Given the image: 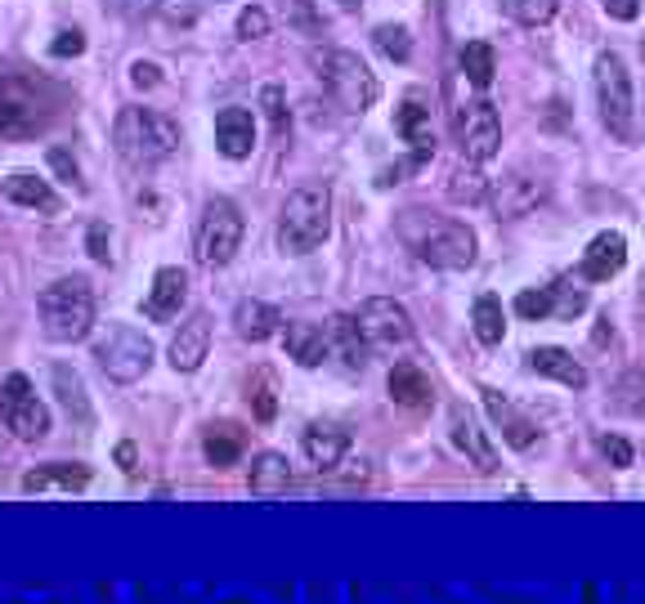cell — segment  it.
Wrapping results in <instances>:
<instances>
[{
  "instance_id": "obj_1",
  "label": "cell",
  "mask_w": 645,
  "mask_h": 604,
  "mask_svg": "<svg viewBox=\"0 0 645 604\" xmlns=\"http://www.w3.org/2000/svg\"><path fill=\"white\" fill-rule=\"evenodd\" d=\"M404 246L430 268H471L475 264V233L458 220H439L426 211H404L400 220Z\"/></svg>"
},
{
  "instance_id": "obj_2",
  "label": "cell",
  "mask_w": 645,
  "mask_h": 604,
  "mask_svg": "<svg viewBox=\"0 0 645 604\" xmlns=\"http://www.w3.org/2000/svg\"><path fill=\"white\" fill-rule=\"evenodd\" d=\"M95 327V287L73 274V278H58L41 292V331L45 341L54 345H73L86 341Z\"/></svg>"
},
{
  "instance_id": "obj_3",
  "label": "cell",
  "mask_w": 645,
  "mask_h": 604,
  "mask_svg": "<svg viewBox=\"0 0 645 604\" xmlns=\"http://www.w3.org/2000/svg\"><path fill=\"white\" fill-rule=\"evenodd\" d=\"M112 144L135 171H144V166L166 162L179 149V125L153 108H121L117 125H112Z\"/></svg>"
},
{
  "instance_id": "obj_4",
  "label": "cell",
  "mask_w": 645,
  "mask_h": 604,
  "mask_svg": "<svg viewBox=\"0 0 645 604\" xmlns=\"http://www.w3.org/2000/svg\"><path fill=\"white\" fill-rule=\"evenodd\" d=\"M332 233V193L322 184H305L283 201L278 216V246L287 255H309Z\"/></svg>"
},
{
  "instance_id": "obj_5",
  "label": "cell",
  "mask_w": 645,
  "mask_h": 604,
  "mask_svg": "<svg viewBox=\"0 0 645 604\" xmlns=\"http://www.w3.org/2000/svg\"><path fill=\"white\" fill-rule=\"evenodd\" d=\"M597 103H601L605 130L614 140L632 144L636 140V95H632V73L619 54L597 58Z\"/></svg>"
},
{
  "instance_id": "obj_6",
  "label": "cell",
  "mask_w": 645,
  "mask_h": 604,
  "mask_svg": "<svg viewBox=\"0 0 645 604\" xmlns=\"http://www.w3.org/2000/svg\"><path fill=\"white\" fill-rule=\"evenodd\" d=\"M95 359H99V367H103L108 381L131 385V381H140L153 367V341H149L144 331L117 322V327H108L103 341L95 345Z\"/></svg>"
},
{
  "instance_id": "obj_7",
  "label": "cell",
  "mask_w": 645,
  "mask_h": 604,
  "mask_svg": "<svg viewBox=\"0 0 645 604\" xmlns=\"http://www.w3.org/2000/svg\"><path fill=\"white\" fill-rule=\"evenodd\" d=\"M318 73H322V81H328V90L341 99V108H350V112L372 108L376 95H381L376 77L368 73V63L359 54H350V50H328L318 58Z\"/></svg>"
},
{
  "instance_id": "obj_8",
  "label": "cell",
  "mask_w": 645,
  "mask_h": 604,
  "mask_svg": "<svg viewBox=\"0 0 645 604\" xmlns=\"http://www.w3.org/2000/svg\"><path fill=\"white\" fill-rule=\"evenodd\" d=\"M45 121L50 112L36 99V86L0 73V140H32L36 130H45Z\"/></svg>"
},
{
  "instance_id": "obj_9",
  "label": "cell",
  "mask_w": 645,
  "mask_h": 604,
  "mask_svg": "<svg viewBox=\"0 0 645 604\" xmlns=\"http://www.w3.org/2000/svg\"><path fill=\"white\" fill-rule=\"evenodd\" d=\"M238 246H242V211L229 197H211L203 211V224H198V260L220 268L238 255Z\"/></svg>"
},
{
  "instance_id": "obj_10",
  "label": "cell",
  "mask_w": 645,
  "mask_h": 604,
  "mask_svg": "<svg viewBox=\"0 0 645 604\" xmlns=\"http://www.w3.org/2000/svg\"><path fill=\"white\" fill-rule=\"evenodd\" d=\"M354 327H359V336L368 341V350H400V345L413 341V318H408V309H404L400 300H391V296L363 300L359 314H354Z\"/></svg>"
},
{
  "instance_id": "obj_11",
  "label": "cell",
  "mask_w": 645,
  "mask_h": 604,
  "mask_svg": "<svg viewBox=\"0 0 645 604\" xmlns=\"http://www.w3.org/2000/svg\"><path fill=\"white\" fill-rule=\"evenodd\" d=\"M0 413H6L10 430L23 443H41L50 435V413H45V403L32 394V381L23 372H10L6 381H0Z\"/></svg>"
},
{
  "instance_id": "obj_12",
  "label": "cell",
  "mask_w": 645,
  "mask_h": 604,
  "mask_svg": "<svg viewBox=\"0 0 645 604\" xmlns=\"http://www.w3.org/2000/svg\"><path fill=\"white\" fill-rule=\"evenodd\" d=\"M458 134H462V153H467V162H489L493 153H498V144H502V121H498V108L489 103V99H475V103H467L462 108V117H458Z\"/></svg>"
},
{
  "instance_id": "obj_13",
  "label": "cell",
  "mask_w": 645,
  "mask_h": 604,
  "mask_svg": "<svg viewBox=\"0 0 645 604\" xmlns=\"http://www.w3.org/2000/svg\"><path fill=\"white\" fill-rule=\"evenodd\" d=\"M493 211H498V220H521V216H529L538 201L547 197V184L538 179V175H525V171H511V175H502L498 184H493Z\"/></svg>"
},
{
  "instance_id": "obj_14",
  "label": "cell",
  "mask_w": 645,
  "mask_h": 604,
  "mask_svg": "<svg viewBox=\"0 0 645 604\" xmlns=\"http://www.w3.org/2000/svg\"><path fill=\"white\" fill-rule=\"evenodd\" d=\"M207 350H211V314H193L188 322H179L175 341H171V367L175 372H198Z\"/></svg>"
},
{
  "instance_id": "obj_15",
  "label": "cell",
  "mask_w": 645,
  "mask_h": 604,
  "mask_svg": "<svg viewBox=\"0 0 645 604\" xmlns=\"http://www.w3.org/2000/svg\"><path fill=\"white\" fill-rule=\"evenodd\" d=\"M184 300H188V274H184V268H175V264H166V268H157V274H153V292H149L144 314L153 322H171V318H179Z\"/></svg>"
},
{
  "instance_id": "obj_16",
  "label": "cell",
  "mask_w": 645,
  "mask_h": 604,
  "mask_svg": "<svg viewBox=\"0 0 645 604\" xmlns=\"http://www.w3.org/2000/svg\"><path fill=\"white\" fill-rule=\"evenodd\" d=\"M627 264V242H623V233H597L592 242H588V251H583V274L588 283H610L619 268Z\"/></svg>"
},
{
  "instance_id": "obj_17",
  "label": "cell",
  "mask_w": 645,
  "mask_h": 604,
  "mask_svg": "<svg viewBox=\"0 0 645 604\" xmlns=\"http://www.w3.org/2000/svg\"><path fill=\"white\" fill-rule=\"evenodd\" d=\"M216 149L229 157V162H242L251 157L255 149V117L247 108H225L216 117Z\"/></svg>"
},
{
  "instance_id": "obj_18",
  "label": "cell",
  "mask_w": 645,
  "mask_h": 604,
  "mask_svg": "<svg viewBox=\"0 0 645 604\" xmlns=\"http://www.w3.org/2000/svg\"><path fill=\"white\" fill-rule=\"evenodd\" d=\"M81 493L90 488V465H68V461H50V465H36L23 475V493Z\"/></svg>"
},
{
  "instance_id": "obj_19",
  "label": "cell",
  "mask_w": 645,
  "mask_h": 604,
  "mask_svg": "<svg viewBox=\"0 0 645 604\" xmlns=\"http://www.w3.org/2000/svg\"><path fill=\"white\" fill-rule=\"evenodd\" d=\"M283 345L300 367H318L332 359V341H328V327H314V322H287L283 331Z\"/></svg>"
},
{
  "instance_id": "obj_20",
  "label": "cell",
  "mask_w": 645,
  "mask_h": 604,
  "mask_svg": "<svg viewBox=\"0 0 645 604\" xmlns=\"http://www.w3.org/2000/svg\"><path fill=\"white\" fill-rule=\"evenodd\" d=\"M395 125H400V134H404V144H413V157L417 162H426L430 153H435V130H430V108L413 95V99H404L400 103V112H395Z\"/></svg>"
},
{
  "instance_id": "obj_21",
  "label": "cell",
  "mask_w": 645,
  "mask_h": 604,
  "mask_svg": "<svg viewBox=\"0 0 645 604\" xmlns=\"http://www.w3.org/2000/svg\"><path fill=\"white\" fill-rule=\"evenodd\" d=\"M391 398L400 403V408H413V413H422V408H430L435 403V389H430V376L417 367V363H395L391 367Z\"/></svg>"
},
{
  "instance_id": "obj_22",
  "label": "cell",
  "mask_w": 645,
  "mask_h": 604,
  "mask_svg": "<svg viewBox=\"0 0 645 604\" xmlns=\"http://www.w3.org/2000/svg\"><path fill=\"white\" fill-rule=\"evenodd\" d=\"M300 448H305V457H309L318 470H332V465H341V457H346V448H350V435H346L341 426H332V421H318V426L305 430Z\"/></svg>"
},
{
  "instance_id": "obj_23",
  "label": "cell",
  "mask_w": 645,
  "mask_h": 604,
  "mask_svg": "<svg viewBox=\"0 0 645 604\" xmlns=\"http://www.w3.org/2000/svg\"><path fill=\"white\" fill-rule=\"evenodd\" d=\"M529 367H534L538 376H551V381L569 385V389H583V385H588V367L578 363L569 350H560V345H538V350L529 354Z\"/></svg>"
},
{
  "instance_id": "obj_24",
  "label": "cell",
  "mask_w": 645,
  "mask_h": 604,
  "mask_svg": "<svg viewBox=\"0 0 645 604\" xmlns=\"http://www.w3.org/2000/svg\"><path fill=\"white\" fill-rule=\"evenodd\" d=\"M278 322H283V314L265 300H238V309H233V331L242 336V341H255V345L270 341V336L278 331Z\"/></svg>"
},
{
  "instance_id": "obj_25",
  "label": "cell",
  "mask_w": 645,
  "mask_h": 604,
  "mask_svg": "<svg viewBox=\"0 0 645 604\" xmlns=\"http://www.w3.org/2000/svg\"><path fill=\"white\" fill-rule=\"evenodd\" d=\"M0 193H6L14 207H28V211H58V193L50 188V179H36V175H28V171H19V175H10L6 184H0Z\"/></svg>"
},
{
  "instance_id": "obj_26",
  "label": "cell",
  "mask_w": 645,
  "mask_h": 604,
  "mask_svg": "<svg viewBox=\"0 0 645 604\" xmlns=\"http://www.w3.org/2000/svg\"><path fill=\"white\" fill-rule=\"evenodd\" d=\"M484 408H489V417L502 426V439H506L511 448H529V443L538 439L534 421H529V417H521V413H515L506 398H498L493 389H484Z\"/></svg>"
},
{
  "instance_id": "obj_27",
  "label": "cell",
  "mask_w": 645,
  "mask_h": 604,
  "mask_svg": "<svg viewBox=\"0 0 645 604\" xmlns=\"http://www.w3.org/2000/svg\"><path fill=\"white\" fill-rule=\"evenodd\" d=\"M453 443L484 470V475H493L498 470V452H493V443H489V435L475 426V417H467V413H458L453 417Z\"/></svg>"
},
{
  "instance_id": "obj_28",
  "label": "cell",
  "mask_w": 645,
  "mask_h": 604,
  "mask_svg": "<svg viewBox=\"0 0 645 604\" xmlns=\"http://www.w3.org/2000/svg\"><path fill=\"white\" fill-rule=\"evenodd\" d=\"M242 448H247V435H242V426H233V421H216L207 435H203V452H207V461L211 465H233L238 457H242Z\"/></svg>"
},
{
  "instance_id": "obj_29",
  "label": "cell",
  "mask_w": 645,
  "mask_h": 604,
  "mask_svg": "<svg viewBox=\"0 0 645 604\" xmlns=\"http://www.w3.org/2000/svg\"><path fill=\"white\" fill-rule=\"evenodd\" d=\"M287 484H292V465L283 452H261L251 461V493L270 497V493H287Z\"/></svg>"
},
{
  "instance_id": "obj_30",
  "label": "cell",
  "mask_w": 645,
  "mask_h": 604,
  "mask_svg": "<svg viewBox=\"0 0 645 604\" xmlns=\"http://www.w3.org/2000/svg\"><path fill=\"white\" fill-rule=\"evenodd\" d=\"M328 341H332V354L354 372V367H363V354H368V341L359 336V327H354V318H332L328 322Z\"/></svg>"
},
{
  "instance_id": "obj_31",
  "label": "cell",
  "mask_w": 645,
  "mask_h": 604,
  "mask_svg": "<svg viewBox=\"0 0 645 604\" xmlns=\"http://www.w3.org/2000/svg\"><path fill=\"white\" fill-rule=\"evenodd\" d=\"M471 327H475V336H480V345H502V336H506L502 300H498V296H480L475 309H471Z\"/></svg>"
},
{
  "instance_id": "obj_32",
  "label": "cell",
  "mask_w": 645,
  "mask_h": 604,
  "mask_svg": "<svg viewBox=\"0 0 645 604\" xmlns=\"http://www.w3.org/2000/svg\"><path fill=\"white\" fill-rule=\"evenodd\" d=\"M493 73H498L493 45H484V41L462 45V77H467L475 90H489V86H493Z\"/></svg>"
},
{
  "instance_id": "obj_33",
  "label": "cell",
  "mask_w": 645,
  "mask_h": 604,
  "mask_svg": "<svg viewBox=\"0 0 645 604\" xmlns=\"http://www.w3.org/2000/svg\"><path fill=\"white\" fill-rule=\"evenodd\" d=\"M54 389H58V403L68 408V417L77 421H90V403H86V385L73 367H54Z\"/></svg>"
},
{
  "instance_id": "obj_34",
  "label": "cell",
  "mask_w": 645,
  "mask_h": 604,
  "mask_svg": "<svg viewBox=\"0 0 645 604\" xmlns=\"http://www.w3.org/2000/svg\"><path fill=\"white\" fill-rule=\"evenodd\" d=\"M502 6H506V14H511L515 23H525V28H543V23H551V19H556L560 0H502Z\"/></svg>"
},
{
  "instance_id": "obj_35",
  "label": "cell",
  "mask_w": 645,
  "mask_h": 604,
  "mask_svg": "<svg viewBox=\"0 0 645 604\" xmlns=\"http://www.w3.org/2000/svg\"><path fill=\"white\" fill-rule=\"evenodd\" d=\"M448 197H453V201H467V207H475V201L489 197V184H484V175L475 171V162L462 166V171H453V179H448Z\"/></svg>"
},
{
  "instance_id": "obj_36",
  "label": "cell",
  "mask_w": 645,
  "mask_h": 604,
  "mask_svg": "<svg viewBox=\"0 0 645 604\" xmlns=\"http://www.w3.org/2000/svg\"><path fill=\"white\" fill-rule=\"evenodd\" d=\"M551 300H556V318H578L588 309V292L578 287L573 278H556L551 283Z\"/></svg>"
},
{
  "instance_id": "obj_37",
  "label": "cell",
  "mask_w": 645,
  "mask_h": 604,
  "mask_svg": "<svg viewBox=\"0 0 645 604\" xmlns=\"http://www.w3.org/2000/svg\"><path fill=\"white\" fill-rule=\"evenodd\" d=\"M372 41H376V50L385 54V58H395V63H408L413 58V36H408V28H376L372 32Z\"/></svg>"
},
{
  "instance_id": "obj_38",
  "label": "cell",
  "mask_w": 645,
  "mask_h": 604,
  "mask_svg": "<svg viewBox=\"0 0 645 604\" xmlns=\"http://www.w3.org/2000/svg\"><path fill=\"white\" fill-rule=\"evenodd\" d=\"M251 413H255V421H274V413H278V394H274L270 372H255V381H251Z\"/></svg>"
},
{
  "instance_id": "obj_39",
  "label": "cell",
  "mask_w": 645,
  "mask_h": 604,
  "mask_svg": "<svg viewBox=\"0 0 645 604\" xmlns=\"http://www.w3.org/2000/svg\"><path fill=\"white\" fill-rule=\"evenodd\" d=\"M515 314L521 318H529V322H543V318H556V300H551V287H529V292H521L515 296Z\"/></svg>"
},
{
  "instance_id": "obj_40",
  "label": "cell",
  "mask_w": 645,
  "mask_h": 604,
  "mask_svg": "<svg viewBox=\"0 0 645 604\" xmlns=\"http://www.w3.org/2000/svg\"><path fill=\"white\" fill-rule=\"evenodd\" d=\"M270 32V14L261 10V6H247L242 14H238V36L242 41H255V36H265Z\"/></svg>"
},
{
  "instance_id": "obj_41",
  "label": "cell",
  "mask_w": 645,
  "mask_h": 604,
  "mask_svg": "<svg viewBox=\"0 0 645 604\" xmlns=\"http://www.w3.org/2000/svg\"><path fill=\"white\" fill-rule=\"evenodd\" d=\"M261 108H265L270 125L283 134V130H287V108H283V90H278V86H265V90H261Z\"/></svg>"
},
{
  "instance_id": "obj_42",
  "label": "cell",
  "mask_w": 645,
  "mask_h": 604,
  "mask_svg": "<svg viewBox=\"0 0 645 604\" xmlns=\"http://www.w3.org/2000/svg\"><path fill=\"white\" fill-rule=\"evenodd\" d=\"M601 452H605V461H610V465H619V470H623V465H632V443H627V439H619V435H605V439H601Z\"/></svg>"
},
{
  "instance_id": "obj_43",
  "label": "cell",
  "mask_w": 645,
  "mask_h": 604,
  "mask_svg": "<svg viewBox=\"0 0 645 604\" xmlns=\"http://www.w3.org/2000/svg\"><path fill=\"white\" fill-rule=\"evenodd\" d=\"M81 50H86V36H81L77 28H73V32H58V41L50 45V54H54V58H77Z\"/></svg>"
},
{
  "instance_id": "obj_44",
  "label": "cell",
  "mask_w": 645,
  "mask_h": 604,
  "mask_svg": "<svg viewBox=\"0 0 645 604\" xmlns=\"http://www.w3.org/2000/svg\"><path fill=\"white\" fill-rule=\"evenodd\" d=\"M601 6H605V14L619 19V23H632V19L641 14V0H601Z\"/></svg>"
},
{
  "instance_id": "obj_45",
  "label": "cell",
  "mask_w": 645,
  "mask_h": 604,
  "mask_svg": "<svg viewBox=\"0 0 645 604\" xmlns=\"http://www.w3.org/2000/svg\"><path fill=\"white\" fill-rule=\"evenodd\" d=\"M50 166H54V171H58V175H63V179H73V184H77V175H81V171H77V162H73V153H68V149H50Z\"/></svg>"
},
{
  "instance_id": "obj_46",
  "label": "cell",
  "mask_w": 645,
  "mask_h": 604,
  "mask_svg": "<svg viewBox=\"0 0 645 604\" xmlns=\"http://www.w3.org/2000/svg\"><path fill=\"white\" fill-rule=\"evenodd\" d=\"M86 246H90V255H95V260H108V229H103V224H90Z\"/></svg>"
},
{
  "instance_id": "obj_47",
  "label": "cell",
  "mask_w": 645,
  "mask_h": 604,
  "mask_svg": "<svg viewBox=\"0 0 645 604\" xmlns=\"http://www.w3.org/2000/svg\"><path fill=\"white\" fill-rule=\"evenodd\" d=\"M162 14H166V19H175V23H193V19H198V10H193L188 0H166Z\"/></svg>"
},
{
  "instance_id": "obj_48",
  "label": "cell",
  "mask_w": 645,
  "mask_h": 604,
  "mask_svg": "<svg viewBox=\"0 0 645 604\" xmlns=\"http://www.w3.org/2000/svg\"><path fill=\"white\" fill-rule=\"evenodd\" d=\"M131 81L144 86V90L157 86V67H153V63H135V67H131Z\"/></svg>"
},
{
  "instance_id": "obj_49",
  "label": "cell",
  "mask_w": 645,
  "mask_h": 604,
  "mask_svg": "<svg viewBox=\"0 0 645 604\" xmlns=\"http://www.w3.org/2000/svg\"><path fill=\"white\" fill-rule=\"evenodd\" d=\"M117 465L125 475H135V443H117Z\"/></svg>"
},
{
  "instance_id": "obj_50",
  "label": "cell",
  "mask_w": 645,
  "mask_h": 604,
  "mask_svg": "<svg viewBox=\"0 0 645 604\" xmlns=\"http://www.w3.org/2000/svg\"><path fill=\"white\" fill-rule=\"evenodd\" d=\"M337 6H341V10H359V0H337Z\"/></svg>"
}]
</instances>
